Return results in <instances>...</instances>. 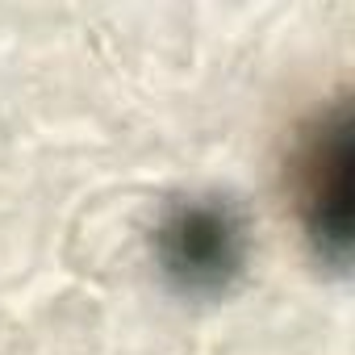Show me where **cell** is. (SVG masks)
<instances>
[{"mask_svg": "<svg viewBox=\"0 0 355 355\" xmlns=\"http://www.w3.org/2000/svg\"><path fill=\"white\" fill-rule=\"evenodd\" d=\"M351 150H347V121L318 130V138L305 150L301 171V209L309 222V234L318 251L343 259L347 247V197H351V175H347Z\"/></svg>", "mask_w": 355, "mask_h": 355, "instance_id": "cell-1", "label": "cell"}, {"mask_svg": "<svg viewBox=\"0 0 355 355\" xmlns=\"http://www.w3.org/2000/svg\"><path fill=\"white\" fill-rule=\"evenodd\" d=\"M230 243H234V230L218 218V214H184L180 226L171 230V247H175V268H189L193 276L197 272H209L218 276L222 268L234 263L230 255Z\"/></svg>", "mask_w": 355, "mask_h": 355, "instance_id": "cell-2", "label": "cell"}]
</instances>
